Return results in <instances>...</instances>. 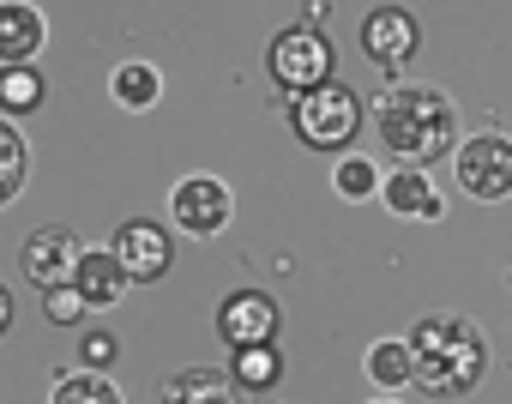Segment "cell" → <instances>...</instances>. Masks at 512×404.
<instances>
[{"label": "cell", "mask_w": 512, "mask_h": 404, "mask_svg": "<svg viewBox=\"0 0 512 404\" xmlns=\"http://www.w3.org/2000/svg\"><path fill=\"white\" fill-rule=\"evenodd\" d=\"M374 127H380V145L398 163H410V169H422V163H434V157H446L458 145V109H452V97L440 85H416V79H398L374 103Z\"/></svg>", "instance_id": "1"}, {"label": "cell", "mask_w": 512, "mask_h": 404, "mask_svg": "<svg viewBox=\"0 0 512 404\" xmlns=\"http://www.w3.org/2000/svg\"><path fill=\"white\" fill-rule=\"evenodd\" d=\"M410 344V380L434 398H464L488 374V338L464 314H422Z\"/></svg>", "instance_id": "2"}, {"label": "cell", "mask_w": 512, "mask_h": 404, "mask_svg": "<svg viewBox=\"0 0 512 404\" xmlns=\"http://www.w3.org/2000/svg\"><path fill=\"white\" fill-rule=\"evenodd\" d=\"M290 127H296V139L314 145V151H344V145L356 139V127H362V97H356L350 85L326 79V85H314V91H302V97L290 103Z\"/></svg>", "instance_id": "3"}, {"label": "cell", "mask_w": 512, "mask_h": 404, "mask_svg": "<svg viewBox=\"0 0 512 404\" xmlns=\"http://www.w3.org/2000/svg\"><path fill=\"white\" fill-rule=\"evenodd\" d=\"M266 73H272V85L290 91V97L326 85V79H332V37L314 31V25H290V31H278L272 49H266Z\"/></svg>", "instance_id": "4"}, {"label": "cell", "mask_w": 512, "mask_h": 404, "mask_svg": "<svg viewBox=\"0 0 512 404\" xmlns=\"http://www.w3.org/2000/svg\"><path fill=\"white\" fill-rule=\"evenodd\" d=\"M452 169H458V187L470 199H482V206H494V199L512 193V139L506 133H476L464 145H452Z\"/></svg>", "instance_id": "5"}, {"label": "cell", "mask_w": 512, "mask_h": 404, "mask_svg": "<svg viewBox=\"0 0 512 404\" xmlns=\"http://www.w3.org/2000/svg\"><path fill=\"white\" fill-rule=\"evenodd\" d=\"M169 218H175V230H187V236H223L229 218H235V193H229L217 175H187V181H175V193H169Z\"/></svg>", "instance_id": "6"}, {"label": "cell", "mask_w": 512, "mask_h": 404, "mask_svg": "<svg viewBox=\"0 0 512 404\" xmlns=\"http://www.w3.org/2000/svg\"><path fill=\"white\" fill-rule=\"evenodd\" d=\"M109 254H115V266L127 272V284H157V278L175 266V242H169V230H163L157 218H127V224L115 230Z\"/></svg>", "instance_id": "7"}, {"label": "cell", "mask_w": 512, "mask_h": 404, "mask_svg": "<svg viewBox=\"0 0 512 404\" xmlns=\"http://www.w3.org/2000/svg\"><path fill=\"white\" fill-rule=\"evenodd\" d=\"M79 254H85V242L73 236V224H43V230H31V236H25L19 266H25V278H31L37 290H55V284H67V278H73Z\"/></svg>", "instance_id": "8"}, {"label": "cell", "mask_w": 512, "mask_h": 404, "mask_svg": "<svg viewBox=\"0 0 512 404\" xmlns=\"http://www.w3.org/2000/svg\"><path fill=\"white\" fill-rule=\"evenodd\" d=\"M217 332L229 350H247V344H272L278 338V302L266 290H229L223 308H217Z\"/></svg>", "instance_id": "9"}, {"label": "cell", "mask_w": 512, "mask_h": 404, "mask_svg": "<svg viewBox=\"0 0 512 404\" xmlns=\"http://www.w3.org/2000/svg\"><path fill=\"white\" fill-rule=\"evenodd\" d=\"M416 43H422V31H416V19H410L404 7H374L368 25H362V55H368L374 67H386V73L410 67Z\"/></svg>", "instance_id": "10"}, {"label": "cell", "mask_w": 512, "mask_h": 404, "mask_svg": "<svg viewBox=\"0 0 512 404\" xmlns=\"http://www.w3.org/2000/svg\"><path fill=\"white\" fill-rule=\"evenodd\" d=\"M380 199H386V212L392 218H410V224H434V218H446V199H440V187H434V175L428 169H392L386 181H380Z\"/></svg>", "instance_id": "11"}, {"label": "cell", "mask_w": 512, "mask_h": 404, "mask_svg": "<svg viewBox=\"0 0 512 404\" xmlns=\"http://www.w3.org/2000/svg\"><path fill=\"white\" fill-rule=\"evenodd\" d=\"M49 43V25H43V7L31 0H0V67H31Z\"/></svg>", "instance_id": "12"}, {"label": "cell", "mask_w": 512, "mask_h": 404, "mask_svg": "<svg viewBox=\"0 0 512 404\" xmlns=\"http://www.w3.org/2000/svg\"><path fill=\"white\" fill-rule=\"evenodd\" d=\"M67 284L79 290V302H85V308H115V302L127 296V272L115 266V254H109V248H85Z\"/></svg>", "instance_id": "13"}, {"label": "cell", "mask_w": 512, "mask_h": 404, "mask_svg": "<svg viewBox=\"0 0 512 404\" xmlns=\"http://www.w3.org/2000/svg\"><path fill=\"white\" fill-rule=\"evenodd\" d=\"M163 404H241V392L223 368H181L163 380Z\"/></svg>", "instance_id": "14"}, {"label": "cell", "mask_w": 512, "mask_h": 404, "mask_svg": "<svg viewBox=\"0 0 512 404\" xmlns=\"http://www.w3.org/2000/svg\"><path fill=\"white\" fill-rule=\"evenodd\" d=\"M43 97H49V79L37 73V61L31 67H0V115H7V121L37 115Z\"/></svg>", "instance_id": "15"}, {"label": "cell", "mask_w": 512, "mask_h": 404, "mask_svg": "<svg viewBox=\"0 0 512 404\" xmlns=\"http://www.w3.org/2000/svg\"><path fill=\"white\" fill-rule=\"evenodd\" d=\"M223 374L235 380V392H272L284 380V356L272 344H247V350H235V362Z\"/></svg>", "instance_id": "16"}, {"label": "cell", "mask_w": 512, "mask_h": 404, "mask_svg": "<svg viewBox=\"0 0 512 404\" xmlns=\"http://www.w3.org/2000/svg\"><path fill=\"white\" fill-rule=\"evenodd\" d=\"M109 97H115L121 109H133V115H139V109H151V103L163 97V73H157L151 61H127V67H115V73H109Z\"/></svg>", "instance_id": "17"}, {"label": "cell", "mask_w": 512, "mask_h": 404, "mask_svg": "<svg viewBox=\"0 0 512 404\" xmlns=\"http://www.w3.org/2000/svg\"><path fill=\"white\" fill-rule=\"evenodd\" d=\"M49 404H127V398H121V386H115L103 368H73V374L55 380Z\"/></svg>", "instance_id": "18"}, {"label": "cell", "mask_w": 512, "mask_h": 404, "mask_svg": "<svg viewBox=\"0 0 512 404\" xmlns=\"http://www.w3.org/2000/svg\"><path fill=\"white\" fill-rule=\"evenodd\" d=\"M25 175H31V145L7 115H0V206L25 193Z\"/></svg>", "instance_id": "19"}, {"label": "cell", "mask_w": 512, "mask_h": 404, "mask_svg": "<svg viewBox=\"0 0 512 404\" xmlns=\"http://www.w3.org/2000/svg\"><path fill=\"white\" fill-rule=\"evenodd\" d=\"M368 380L374 386H404L410 380V344L404 338H380V344H368Z\"/></svg>", "instance_id": "20"}, {"label": "cell", "mask_w": 512, "mask_h": 404, "mask_svg": "<svg viewBox=\"0 0 512 404\" xmlns=\"http://www.w3.org/2000/svg\"><path fill=\"white\" fill-rule=\"evenodd\" d=\"M332 181H338L344 199H374V193H380V169H374V157H344Z\"/></svg>", "instance_id": "21"}, {"label": "cell", "mask_w": 512, "mask_h": 404, "mask_svg": "<svg viewBox=\"0 0 512 404\" xmlns=\"http://www.w3.org/2000/svg\"><path fill=\"white\" fill-rule=\"evenodd\" d=\"M43 314H49L55 326H79V320H85V302H79L73 284H55V290H43Z\"/></svg>", "instance_id": "22"}, {"label": "cell", "mask_w": 512, "mask_h": 404, "mask_svg": "<svg viewBox=\"0 0 512 404\" xmlns=\"http://www.w3.org/2000/svg\"><path fill=\"white\" fill-rule=\"evenodd\" d=\"M115 350H121V344H115L109 332H85V338H79V362H85V368H109Z\"/></svg>", "instance_id": "23"}, {"label": "cell", "mask_w": 512, "mask_h": 404, "mask_svg": "<svg viewBox=\"0 0 512 404\" xmlns=\"http://www.w3.org/2000/svg\"><path fill=\"white\" fill-rule=\"evenodd\" d=\"M7 332H13V290L0 284V338H7Z\"/></svg>", "instance_id": "24"}, {"label": "cell", "mask_w": 512, "mask_h": 404, "mask_svg": "<svg viewBox=\"0 0 512 404\" xmlns=\"http://www.w3.org/2000/svg\"><path fill=\"white\" fill-rule=\"evenodd\" d=\"M374 404H398V398H374Z\"/></svg>", "instance_id": "25"}]
</instances>
